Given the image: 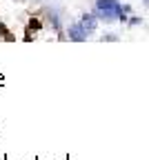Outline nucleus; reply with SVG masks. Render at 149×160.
<instances>
[{
  "label": "nucleus",
  "instance_id": "1",
  "mask_svg": "<svg viewBox=\"0 0 149 160\" xmlns=\"http://www.w3.org/2000/svg\"><path fill=\"white\" fill-rule=\"evenodd\" d=\"M67 36H69V40H74V42H85V40L89 38V33L85 31V27H82L80 22H74V25H69V29H67Z\"/></svg>",
  "mask_w": 149,
  "mask_h": 160
},
{
  "label": "nucleus",
  "instance_id": "2",
  "mask_svg": "<svg viewBox=\"0 0 149 160\" xmlns=\"http://www.w3.org/2000/svg\"><path fill=\"white\" fill-rule=\"evenodd\" d=\"M80 25L85 27V31H87V33L96 31V29H98V18H96V13H82Z\"/></svg>",
  "mask_w": 149,
  "mask_h": 160
},
{
  "label": "nucleus",
  "instance_id": "3",
  "mask_svg": "<svg viewBox=\"0 0 149 160\" xmlns=\"http://www.w3.org/2000/svg\"><path fill=\"white\" fill-rule=\"evenodd\" d=\"M29 29H40V22L38 20H29Z\"/></svg>",
  "mask_w": 149,
  "mask_h": 160
}]
</instances>
